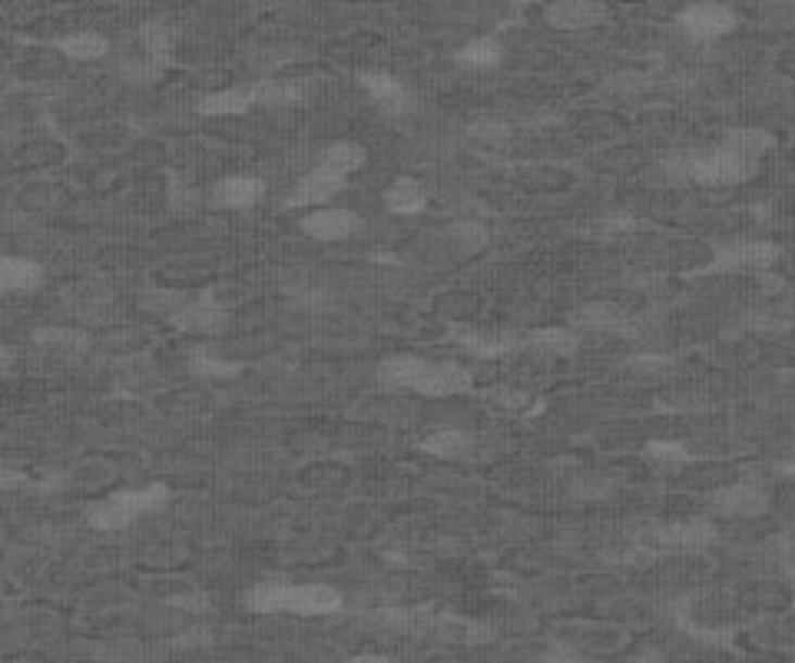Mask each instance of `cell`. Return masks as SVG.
Instances as JSON below:
<instances>
[{"label": "cell", "instance_id": "cell-23", "mask_svg": "<svg viewBox=\"0 0 795 663\" xmlns=\"http://www.w3.org/2000/svg\"><path fill=\"white\" fill-rule=\"evenodd\" d=\"M318 163L328 166V170H336V173H342V176H352L355 170L365 166V147L362 143H352V140H339V143H331V147L321 150V160Z\"/></svg>", "mask_w": 795, "mask_h": 663}, {"label": "cell", "instance_id": "cell-35", "mask_svg": "<svg viewBox=\"0 0 795 663\" xmlns=\"http://www.w3.org/2000/svg\"><path fill=\"white\" fill-rule=\"evenodd\" d=\"M21 488H30V478L24 472L0 468V491H21Z\"/></svg>", "mask_w": 795, "mask_h": 663}, {"label": "cell", "instance_id": "cell-2", "mask_svg": "<svg viewBox=\"0 0 795 663\" xmlns=\"http://www.w3.org/2000/svg\"><path fill=\"white\" fill-rule=\"evenodd\" d=\"M378 378L388 388L418 391V395H431V398L460 395V391H471V385H475L468 368H460L454 362H428L418 355H394V359L381 362Z\"/></svg>", "mask_w": 795, "mask_h": 663}, {"label": "cell", "instance_id": "cell-36", "mask_svg": "<svg viewBox=\"0 0 795 663\" xmlns=\"http://www.w3.org/2000/svg\"><path fill=\"white\" fill-rule=\"evenodd\" d=\"M547 663H590L580 650L567 647V643H557L551 653H547Z\"/></svg>", "mask_w": 795, "mask_h": 663}, {"label": "cell", "instance_id": "cell-38", "mask_svg": "<svg viewBox=\"0 0 795 663\" xmlns=\"http://www.w3.org/2000/svg\"><path fill=\"white\" fill-rule=\"evenodd\" d=\"M11 365H14V349L0 342V372H8Z\"/></svg>", "mask_w": 795, "mask_h": 663}, {"label": "cell", "instance_id": "cell-26", "mask_svg": "<svg viewBox=\"0 0 795 663\" xmlns=\"http://www.w3.org/2000/svg\"><path fill=\"white\" fill-rule=\"evenodd\" d=\"M305 80H262L258 103L265 107H295L305 97Z\"/></svg>", "mask_w": 795, "mask_h": 663}, {"label": "cell", "instance_id": "cell-11", "mask_svg": "<svg viewBox=\"0 0 795 663\" xmlns=\"http://www.w3.org/2000/svg\"><path fill=\"white\" fill-rule=\"evenodd\" d=\"M265 192V183L258 176H226L210 189V203L219 210H249Z\"/></svg>", "mask_w": 795, "mask_h": 663}, {"label": "cell", "instance_id": "cell-32", "mask_svg": "<svg viewBox=\"0 0 795 663\" xmlns=\"http://www.w3.org/2000/svg\"><path fill=\"white\" fill-rule=\"evenodd\" d=\"M646 454L653 461H662V464H686V461H693V451L683 441H649Z\"/></svg>", "mask_w": 795, "mask_h": 663}, {"label": "cell", "instance_id": "cell-6", "mask_svg": "<svg viewBox=\"0 0 795 663\" xmlns=\"http://www.w3.org/2000/svg\"><path fill=\"white\" fill-rule=\"evenodd\" d=\"M779 259V246L772 242H725L712 255L716 273H743V270H769Z\"/></svg>", "mask_w": 795, "mask_h": 663}, {"label": "cell", "instance_id": "cell-28", "mask_svg": "<svg viewBox=\"0 0 795 663\" xmlns=\"http://www.w3.org/2000/svg\"><path fill=\"white\" fill-rule=\"evenodd\" d=\"M166 183H169V186H166V207H169L173 213H195V210H199V203H203V196H199V189H195L189 179L169 173Z\"/></svg>", "mask_w": 795, "mask_h": 663}, {"label": "cell", "instance_id": "cell-34", "mask_svg": "<svg viewBox=\"0 0 795 663\" xmlns=\"http://www.w3.org/2000/svg\"><path fill=\"white\" fill-rule=\"evenodd\" d=\"M491 398H494L497 405H504V409H523V405H530V395L514 391V388H497V391H491Z\"/></svg>", "mask_w": 795, "mask_h": 663}, {"label": "cell", "instance_id": "cell-16", "mask_svg": "<svg viewBox=\"0 0 795 663\" xmlns=\"http://www.w3.org/2000/svg\"><path fill=\"white\" fill-rule=\"evenodd\" d=\"M34 346L56 359H80L90 349V336L80 328H37Z\"/></svg>", "mask_w": 795, "mask_h": 663}, {"label": "cell", "instance_id": "cell-18", "mask_svg": "<svg viewBox=\"0 0 795 663\" xmlns=\"http://www.w3.org/2000/svg\"><path fill=\"white\" fill-rule=\"evenodd\" d=\"M573 322L590 332H627L633 325V315L617 302H590L573 315Z\"/></svg>", "mask_w": 795, "mask_h": 663}, {"label": "cell", "instance_id": "cell-22", "mask_svg": "<svg viewBox=\"0 0 795 663\" xmlns=\"http://www.w3.org/2000/svg\"><path fill=\"white\" fill-rule=\"evenodd\" d=\"M56 50H60L63 57L87 63V60H100V57H106L110 43H106V37L97 34V30H77V34L60 37V40H56Z\"/></svg>", "mask_w": 795, "mask_h": 663}, {"label": "cell", "instance_id": "cell-4", "mask_svg": "<svg viewBox=\"0 0 795 663\" xmlns=\"http://www.w3.org/2000/svg\"><path fill=\"white\" fill-rule=\"evenodd\" d=\"M169 501V488L166 485H147V488H137V491H116L97 504L87 508V521L97 527V530H119L126 524H132L143 514H153L160 508H166Z\"/></svg>", "mask_w": 795, "mask_h": 663}, {"label": "cell", "instance_id": "cell-29", "mask_svg": "<svg viewBox=\"0 0 795 663\" xmlns=\"http://www.w3.org/2000/svg\"><path fill=\"white\" fill-rule=\"evenodd\" d=\"M189 372L192 375H203V378H236L239 375V365L216 359L210 349H192L189 352Z\"/></svg>", "mask_w": 795, "mask_h": 663}, {"label": "cell", "instance_id": "cell-3", "mask_svg": "<svg viewBox=\"0 0 795 663\" xmlns=\"http://www.w3.org/2000/svg\"><path fill=\"white\" fill-rule=\"evenodd\" d=\"M667 173L673 179L706 183V186H725V183H743L756 173V160L736 153L733 147H716V150H696L667 160Z\"/></svg>", "mask_w": 795, "mask_h": 663}, {"label": "cell", "instance_id": "cell-39", "mask_svg": "<svg viewBox=\"0 0 795 663\" xmlns=\"http://www.w3.org/2000/svg\"><path fill=\"white\" fill-rule=\"evenodd\" d=\"M630 663H667V660H662L656 650H646V653H640V656H633Z\"/></svg>", "mask_w": 795, "mask_h": 663}, {"label": "cell", "instance_id": "cell-5", "mask_svg": "<svg viewBox=\"0 0 795 663\" xmlns=\"http://www.w3.org/2000/svg\"><path fill=\"white\" fill-rule=\"evenodd\" d=\"M345 179L349 176H342V173H336V170H328V166H321V163H315L292 189H289V196L282 199V207L286 210H318L321 203H328L331 196H336L342 186H345Z\"/></svg>", "mask_w": 795, "mask_h": 663}, {"label": "cell", "instance_id": "cell-8", "mask_svg": "<svg viewBox=\"0 0 795 663\" xmlns=\"http://www.w3.org/2000/svg\"><path fill=\"white\" fill-rule=\"evenodd\" d=\"M680 27L696 40H716L736 27V14L722 4H693L680 14Z\"/></svg>", "mask_w": 795, "mask_h": 663}, {"label": "cell", "instance_id": "cell-25", "mask_svg": "<svg viewBox=\"0 0 795 663\" xmlns=\"http://www.w3.org/2000/svg\"><path fill=\"white\" fill-rule=\"evenodd\" d=\"M421 451L434 454V458H464L471 451V435H464L457 428H444V431H434L421 441Z\"/></svg>", "mask_w": 795, "mask_h": 663}, {"label": "cell", "instance_id": "cell-17", "mask_svg": "<svg viewBox=\"0 0 795 663\" xmlns=\"http://www.w3.org/2000/svg\"><path fill=\"white\" fill-rule=\"evenodd\" d=\"M255 103H258V84L226 87V90L206 93L203 100H199V113H203V116H236V113H245Z\"/></svg>", "mask_w": 795, "mask_h": 663}, {"label": "cell", "instance_id": "cell-9", "mask_svg": "<svg viewBox=\"0 0 795 663\" xmlns=\"http://www.w3.org/2000/svg\"><path fill=\"white\" fill-rule=\"evenodd\" d=\"M299 229L318 242H339V239H349L355 229H358V216L352 210H315V213H305Z\"/></svg>", "mask_w": 795, "mask_h": 663}, {"label": "cell", "instance_id": "cell-10", "mask_svg": "<svg viewBox=\"0 0 795 663\" xmlns=\"http://www.w3.org/2000/svg\"><path fill=\"white\" fill-rule=\"evenodd\" d=\"M454 342L464 349V352H471L478 359H504L510 352L520 349L517 336H510V332H484V328H454L451 332Z\"/></svg>", "mask_w": 795, "mask_h": 663}, {"label": "cell", "instance_id": "cell-15", "mask_svg": "<svg viewBox=\"0 0 795 663\" xmlns=\"http://www.w3.org/2000/svg\"><path fill=\"white\" fill-rule=\"evenodd\" d=\"M712 508L729 517H756L766 511V495L756 485H729L712 495Z\"/></svg>", "mask_w": 795, "mask_h": 663}, {"label": "cell", "instance_id": "cell-40", "mask_svg": "<svg viewBox=\"0 0 795 663\" xmlns=\"http://www.w3.org/2000/svg\"><path fill=\"white\" fill-rule=\"evenodd\" d=\"M0 143H4V129H0Z\"/></svg>", "mask_w": 795, "mask_h": 663}, {"label": "cell", "instance_id": "cell-14", "mask_svg": "<svg viewBox=\"0 0 795 663\" xmlns=\"http://www.w3.org/2000/svg\"><path fill=\"white\" fill-rule=\"evenodd\" d=\"M43 286V265L27 255H0V292H34Z\"/></svg>", "mask_w": 795, "mask_h": 663}, {"label": "cell", "instance_id": "cell-20", "mask_svg": "<svg viewBox=\"0 0 795 663\" xmlns=\"http://www.w3.org/2000/svg\"><path fill=\"white\" fill-rule=\"evenodd\" d=\"M547 21L560 30H583L604 21V8L586 4V0H570V4H554L547 11Z\"/></svg>", "mask_w": 795, "mask_h": 663}, {"label": "cell", "instance_id": "cell-30", "mask_svg": "<svg viewBox=\"0 0 795 663\" xmlns=\"http://www.w3.org/2000/svg\"><path fill=\"white\" fill-rule=\"evenodd\" d=\"M725 147H733L736 153L756 160V157H762L766 150H772V137H769V133H759V129H736L733 137L725 140Z\"/></svg>", "mask_w": 795, "mask_h": 663}, {"label": "cell", "instance_id": "cell-13", "mask_svg": "<svg viewBox=\"0 0 795 663\" xmlns=\"http://www.w3.org/2000/svg\"><path fill=\"white\" fill-rule=\"evenodd\" d=\"M362 87H365L368 97H371L384 113H391V116L408 113V107H412V93H408V87H405L402 80H398V77H391V74H381V71L362 74Z\"/></svg>", "mask_w": 795, "mask_h": 663}, {"label": "cell", "instance_id": "cell-27", "mask_svg": "<svg viewBox=\"0 0 795 663\" xmlns=\"http://www.w3.org/2000/svg\"><path fill=\"white\" fill-rule=\"evenodd\" d=\"M457 63L478 66V71H484V66H497L501 63V43L494 37H478L468 47L457 50Z\"/></svg>", "mask_w": 795, "mask_h": 663}, {"label": "cell", "instance_id": "cell-19", "mask_svg": "<svg viewBox=\"0 0 795 663\" xmlns=\"http://www.w3.org/2000/svg\"><path fill=\"white\" fill-rule=\"evenodd\" d=\"M428 203V192L418 179L412 176H398L388 189H384V207L388 213H398V216H412L418 210H425Z\"/></svg>", "mask_w": 795, "mask_h": 663}, {"label": "cell", "instance_id": "cell-24", "mask_svg": "<svg viewBox=\"0 0 795 663\" xmlns=\"http://www.w3.org/2000/svg\"><path fill=\"white\" fill-rule=\"evenodd\" d=\"M140 47L147 50V57H153L160 63H169L173 47H176V27L173 24H163V21L143 24L140 27Z\"/></svg>", "mask_w": 795, "mask_h": 663}, {"label": "cell", "instance_id": "cell-21", "mask_svg": "<svg viewBox=\"0 0 795 663\" xmlns=\"http://www.w3.org/2000/svg\"><path fill=\"white\" fill-rule=\"evenodd\" d=\"M523 346H527L530 352L567 359V355H573V352H577L580 339L573 336L570 328H538V332H530V336L523 339Z\"/></svg>", "mask_w": 795, "mask_h": 663}, {"label": "cell", "instance_id": "cell-7", "mask_svg": "<svg viewBox=\"0 0 795 663\" xmlns=\"http://www.w3.org/2000/svg\"><path fill=\"white\" fill-rule=\"evenodd\" d=\"M169 322L182 332H195V336H213V332L226 328V309L213 296H195L186 299Z\"/></svg>", "mask_w": 795, "mask_h": 663}, {"label": "cell", "instance_id": "cell-31", "mask_svg": "<svg viewBox=\"0 0 795 663\" xmlns=\"http://www.w3.org/2000/svg\"><path fill=\"white\" fill-rule=\"evenodd\" d=\"M119 71H123V77L126 80H137V84H150V80H156L163 71H166V63H160V60H153V57H132V60H126V63H119Z\"/></svg>", "mask_w": 795, "mask_h": 663}, {"label": "cell", "instance_id": "cell-33", "mask_svg": "<svg viewBox=\"0 0 795 663\" xmlns=\"http://www.w3.org/2000/svg\"><path fill=\"white\" fill-rule=\"evenodd\" d=\"M140 302L150 309V312H160V315H166V318H173L176 315V309L186 302V296H179V292H169V289H147L143 296H140Z\"/></svg>", "mask_w": 795, "mask_h": 663}, {"label": "cell", "instance_id": "cell-12", "mask_svg": "<svg viewBox=\"0 0 795 663\" xmlns=\"http://www.w3.org/2000/svg\"><path fill=\"white\" fill-rule=\"evenodd\" d=\"M716 538V530L709 521H677V524H662L656 530V545L667 551H699Z\"/></svg>", "mask_w": 795, "mask_h": 663}, {"label": "cell", "instance_id": "cell-1", "mask_svg": "<svg viewBox=\"0 0 795 663\" xmlns=\"http://www.w3.org/2000/svg\"><path fill=\"white\" fill-rule=\"evenodd\" d=\"M252 614H295V617H325L342 608V593L328 584H289L262 580L252 584L242 597Z\"/></svg>", "mask_w": 795, "mask_h": 663}, {"label": "cell", "instance_id": "cell-37", "mask_svg": "<svg viewBox=\"0 0 795 663\" xmlns=\"http://www.w3.org/2000/svg\"><path fill=\"white\" fill-rule=\"evenodd\" d=\"M345 663H394V660H388V656H381V653H358V656H352V660H345Z\"/></svg>", "mask_w": 795, "mask_h": 663}]
</instances>
